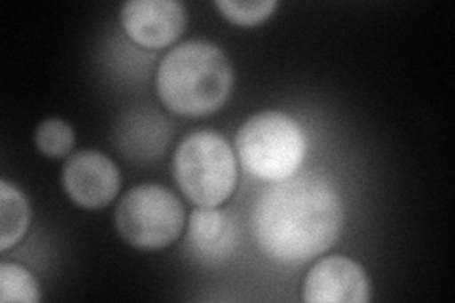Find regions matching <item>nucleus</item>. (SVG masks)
<instances>
[{"label":"nucleus","mask_w":455,"mask_h":303,"mask_svg":"<svg viewBox=\"0 0 455 303\" xmlns=\"http://www.w3.org/2000/svg\"><path fill=\"white\" fill-rule=\"evenodd\" d=\"M344 229V203L317 175L275 182L256 201L252 232L260 249L281 264H306L329 251Z\"/></svg>","instance_id":"nucleus-1"},{"label":"nucleus","mask_w":455,"mask_h":303,"mask_svg":"<svg viewBox=\"0 0 455 303\" xmlns=\"http://www.w3.org/2000/svg\"><path fill=\"white\" fill-rule=\"evenodd\" d=\"M232 65L207 40H190L171 50L158 67L156 90L162 103L180 116H209L230 97Z\"/></svg>","instance_id":"nucleus-2"},{"label":"nucleus","mask_w":455,"mask_h":303,"mask_svg":"<svg viewBox=\"0 0 455 303\" xmlns=\"http://www.w3.org/2000/svg\"><path fill=\"white\" fill-rule=\"evenodd\" d=\"M173 172L182 194L197 207H220L232 197L237 184V163L230 144L209 129L190 133L179 144Z\"/></svg>","instance_id":"nucleus-3"},{"label":"nucleus","mask_w":455,"mask_h":303,"mask_svg":"<svg viewBox=\"0 0 455 303\" xmlns=\"http://www.w3.org/2000/svg\"><path fill=\"white\" fill-rule=\"evenodd\" d=\"M235 147L241 163L252 177L279 182L300 169L306 137L289 114L266 110L239 127Z\"/></svg>","instance_id":"nucleus-4"},{"label":"nucleus","mask_w":455,"mask_h":303,"mask_svg":"<svg viewBox=\"0 0 455 303\" xmlns=\"http://www.w3.org/2000/svg\"><path fill=\"white\" fill-rule=\"evenodd\" d=\"M184 205L160 184L132 187L116 207L114 222L118 234L137 249L156 251L169 247L182 234Z\"/></svg>","instance_id":"nucleus-5"},{"label":"nucleus","mask_w":455,"mask_h":303,"mask_svg":"<svg viewBox=\"0 0 455 303\" xmlns=\"http://www.w3.org/2000/svg\"><path fill=\"white\" fill-rule=\"evenodd\" d=\"M120 171L108 155L97 150L73 154L63 167V187L78 207L97 211L110 205L120 192Z\"/></svg>","instance_id":"nucleus-6"},{"label":"nucleus","mask_w":455,"mask_h":303,"mask_svg":"<svg viewBox=\"0 0 455 303\" xmlns=\"http://www.w3.org/2000/svg\"><path fill=\"white\" fill-rule=\"evenodd\" d=\"M120 18L127 36L145 48L173 44L187 27V10L175 0H132Z\"/></svg>","instance_id":"nucleus-7"},{"label":"nucleus","mask_w":455,"mask_h":303,"mask_svg":"<svg viewBox=\"0 0 455 303\" xmlns=\"http://www.w3.org/2000/svg\"><path fill=\"white\" fill-rule=\"evenodd\" d=\"M302 298L307 303H364L370 299V281L357 262L329 256L307 273Z\"/></svg>","instance_id":"nucleus-8"},{"label":"nucleus","mask_w":455,"mask_h":303,"mask_svg":"<svg viewBox=\"0 0 455 303\" xmlns=\"http://www.w3.org/2000/svg\"><path fill=\"white\" fill-rule=\"evenodd\" d=\"M237 243V229L230 214L219 207H199L190 216L188 244L196 256L207 262H220L232 254Z\"/></svg>","instance_id":"nucleus-9"},{"label":"nucleus","mask_w":455,"mask_h":303,"mask_svg":"<svg viewBox=\"0 0 455 303\" xmlns=\"http://www.w3.org/2000/svg\"><path fill=\"white\" fill-rule=\"evenodd\" d=\"M31 222V207L21 190L8 180L0 182V251H8L27 234Z\"/></svg>","instance_id":"nucleus-10"},{"label":"nucleus","mask_w":455,"mask_h":303,"mask_svg":"<svg viewBox=\"0 0 455 303\" xmlns=\"http://www.w3.org/2000/svg\"><path fill=\"white\" fill-rule=\"evenodd\" d=\"M165 120L156 116L152 112V116L148 112H139L135 114V118L130 120V124H125L120 142L124 144V148L127 154H135L137 157L140 155H158L162 154L165 144L160 140H154L147 135H169L165 133Z\"/></svg>","instance_id":"nucleus-11"},{"label":"nucleus","mask_w":455,"mask_h":303,"mask_svg":"<svg viewBox=\"0 0 455 303\" xmlns=\"http://www.w3.org/2000/svg\"><path fill=\"white\" fill-rule=\"evenodd\" d=\"M0 301H40V286L33 273L20 264H0Z\"/></svg>","instance_id":"nucleus-12"},{"label":"nucleus","mask_w":455,"mask_h":303,"mask_svg":"<svg viewBox=\"0 0 455 303\" xmlns=\"http://www.w3.org/2000/svg\"><path fill=\"white\" fill-rule=\"evenodd\" d=\"M35 142L38 150L44 155L63 157L75 148L76 135H75V129L70 127L65 120L50 118L36 127Z\"/></svg>","instance_id":"nucleus-13"},{"label":"nucleus","mask_w":455,"mask_h":303,"mask_svg":"<svg viewBox=\"0 0 455 303\" xmlns=\"http://www.w3.org/2000/svg\"><path fill=\"white\" fill-rule=\"evenodd\" d=\"M217 8L226 20H230L241 27H254L264 23L277 8V0H249V3H237V0H219Z\"/></svg>","instance_id":"nucleus-14"}]
</instances>
